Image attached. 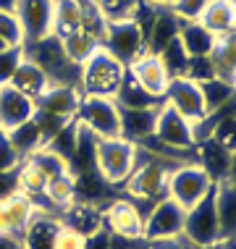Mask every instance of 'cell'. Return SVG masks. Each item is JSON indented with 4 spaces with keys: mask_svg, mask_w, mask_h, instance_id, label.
I'll return each instance as SVG.
<instances>
[{
    "mask_svg": "<svg viewBox=\"0 0 236 249\" xmlns=\"http://www.w3.org/2000/svg\"><path fill=\"white\" fill-rule=\"evenodd\" d=\"M76 144H79V124H76V118L69 121V124L63 126V129H58L55 134H53L50 139L45 142L47 150H53V152H58L60 158L69 163L71 160V155L76 152Z\"/></svg>",
    "mask_w": 236,
    "mask_h": 249,
    "instance_id": "e575fe53",
    "label": "cell"
},
{
    "mask_svg": "<svg viewBox=\"0 0 236 249\" xmlns=\"http://www.w3.org/2000/svg\"><path fill=\"white\" fill-rule=\"evenodd\" d=\"M200 24L205 26V29H210L215 37H223L228 32H234L236 8L228 0H210L207 8L202 11V16H200Z\"/></svg>",
    "mask_w": 236,
    "mask_h": 249,
    "instance_id": "4316f807",
    "label": "cell"
},
{
    "mask_svg": "<svg viewBox=\"0 0 236 249\" xmlns=\"http://www.w3.org/2000/svg\"><path fill=\"white\" fill-rule=\"evenodd\" d=\"M37 113V103L29 100L26 95H21L18 89H13L11 84L0 87V129L11 131L16 126L32 121Z\"/></svg>",
    "mask_w": 236,
    "mask_h": 249,
    "instance_id": "5bb4252c",
    "label": "cell"
},
{
    "mask_svg": "<svg viewBox=\"0 0 236 249\" xmlns=\"http://www.w3.org/2000/svg\"><path fill=\"white\" fill-rule=\"evenodd\" d=\"M210 60H213V69L218 79L236 82V32H228V35L215 39Z\"/></svg>",
    "mask_w": 236,
    "mask_h": 249,
    "instance_id": "83f0119b",
    "label": "cell"
},
{
    "mask_svg": "<svg viewBox=\"0 0 236 249\" xmlns=\"http://www.w3.org/2000/svg\"><path fill=\"white\" fill-rule=\"evenodd\" d=\"M155 137L160 142L176 147V150H192L194 147V131L192 121H186L179 110H173L171 105H160L158 110V124H155Z\"/></svg>",
    "mask_w": 236,
    "mask_h": 249,
    "instance_id": "4fadbf2b",
    "label": "cell"
},
{
    "mask_svg": "<svg viewBox=\"0 0 236 249\" xmlns=\"http://www.w3.org/2000/svg\"><path fill=\"white\" fill-rule=\"evenodd\" d=\"M163 100H165V105H171L173 110H179L181 116H184L186 121H192V124L207 116L200 84L197 82H189L186 76L171 79V84H168Z\"/></svg>",
    "mask_w": 236,
    "mask_h": 249,
    "instance_id": "30bf717a",
    "label": "cell"
},
{
    "mask_svg": "<svg viewBox=\"0 0 236 249\" xmlns=\"http://www.w3.org/2000/svg\"><path fill=\"white\" fill-rule=\"evenodd\" d=\"M150 249H200V247L189 244L184 236H179V239H168V241H152Z\"/></svg>",
    "mask_w": 236,
    "mask_h": 249,
    "instance_id": "c3c4849f",
    "label": "cell"
},
{
    "mask_svg": "<svg viewBox=\"0 0 236 249\" xmlns=\"http://www.w3.org/2000/svg\"><path fill=\"white\" fill-rule=\"evenodd\" d=\"M142 158V150L137 142H129L124 137L113 139H97L94 144V171L103 176L108 184H124L134 173Z\"/></svg>",
    "mask_w": 236,
    "mask_h": 249,
    "instance_id": "3957f363",
    "label": "cell"
},
{
    "mask_svg": "<svg viewBox=\"0 0 236 249\" xmlns=\"http://www.w3.org/2000/svg\"><path fill=\"white\" fill-rule=\"evenodd\" d=\"M0 39H3L8 48L26 45L24 26H21V21H18V13H13V11H0Z\"/></svg>",
    "mask_w": 236,
    "mask_h": 249,
    "instance_id": "f35d334b",
    "label": "cell"
},
{
    "mask_svg": "<svg viewBox=\"0 0 236 249\" xmlns=\"http://www.w3.org/2000/svg\"><path fill=\"white\" fill-rule=\"evenodd\" d=\"M24 160L35 163L47 178H55V176H60V173H69V163H66V160L60 158L58 152L47 150V147H39L37 152H32L29 158H24Z\"/></svg>",
    "mask_w": 236,
    "mask_h": 249,
    "instance_id": "8d00e7d4",
    "label": "cell"
},
{
    "mask_svg": "<svg viewBox=\"0 0 236 249\" xmlns=\"http://www.w3.org/2000/svg\"><path fill=\"white\" fill-rule=\"evenodd\" d=\"M215 210L220 223V241H236V184H215Z\"/></svg>",
    "mask_w": 236,
    "mask_h": 249,
    "instance_id": "cb8c5ba5",
    "label": "cell"
},
{
    "mask_svg": "<svg viewBox=\"0 0 236 249\" xmlns=\"http://www.w3.org/2000/svg\"><path fill=\"white\" fill-rule=\"evenodd\" d=\"M186 210L171 197H160L152 202V207L145 213V239L150 241H168L179 239L184 233Z\"/></svg>",
    "mask_w": 236,
    "mask_h": 249,
    "instance_id": "ba28073f",
    "label": "cell"
},
{
    "mask_svg": "<svg viewBox=\"0 0 236 249\" xmlns=\"http://www.w3.org/2000/svg\"><path fill=\"white\" fill-rule=\"evenodd\" d=\"M18 21L24 26L26 42H35L53 35V16H55V0H18Z\"/></svg>",
    "mask_w": 236,
    "mask_h": 249,
    "instance_id": "7c38bea8",
    "label": "cell"
},
{
    "mask_svg": "<svg viewBox=\"0 0 236 249\" xmlns=\"http://www.w3.org/2000/svg\"><path fill=\"white\" fill-rule=\"evenodd\" d=\"M11 87L37 103V100L47 92V87H50V79L45 76V71L39 69L37 63H32V60H26V58H24V63L16 69V73H13Z\"/></svg>",
    "mask_w": 236,
    "mask_h": 249,
    "instance_id": "d4e9b609",
    "label": "cell"
},
{
    "mask_svg": "<svg viewBox=\"0 0 236 249\" xmlns=\"http://www.w3.org/2000/svg\"><path fill=\"white\" fill-rule=\"evenodd\" d=\"M129 73L145 87L147 92H150V95L165 97V89H168V84H171V76H168V71L163 69V63H160L158 55L145 53L139 60H134V63L129 66Z\"/></svg>",
    "mask_w": 236,
    "mask_h": 249,
    "instance_id": "ffe728a7",
    "label": "cell"
},
{
    "mask_svg": "<svg viewBox=\"0 0 236 249\" xmlns=\"http://www.w3.org/2000/svg\"><path fill=\"white\" fill-rule=\"evenodd\" d=\"M0 249H21V244H18V239L0 236Z\"/></svg>",
    "mask_w": 236,
    "mask_h": 249,
    "instance_id": "681fc988",
    "label": "cell"
},
{
    "mask_svg": "<svg viewBox=\"0 0 236 249\" xmlns=\"http://www.w3.org/2000/svg\"><path fill=\"white\" fill-rule=\"evenodd\" d=\"M92 3L105 16V21H124V18H134L139 0H92Z\"/></svg>",
    "mask_w": 236,
    "mask_h": 249,
    "instance_id": "74e56055",
    "label": "cell"
},
{
    "mask_svg": "<svg viewBox=\"0 0 236 249\" xmlns=\"http://www.w3.org/2000/svg\"><path fill=\"white\" fill-rule=\"evenodd\" d=\"M213 249H234V244H231V241H220V244L213 247Z\"/></svg>",
    "mask_w": 236,
    "mask_h": 249,
    "instance_id": "db71d44e",
    "label": "cell"
},
{
    "mask_svg": "<svg viewBox=\"0 0 236 249\" xmlns=\"http://www.w3.org/2000/svg\"><path fill=\"white\" fill-rule=\"evenodd\" d=\"M47 207H69L73 199H76V178L73 173H60V176L47 181V192H45Z\"/></svg>",
    "mask_w": 236,
    "mask_h": 249,
    "instance_id": "d6a6232c",
    "label": "cell"
},
{
    "mask_svg": "<svg viewBox=\"0 0 236 249\" xmlns=\"http://www.w3.org/2000/svg\"><path fill=\"white\" fill-rule=\"evenodd\" d=\"M47 181H50V178H47L35 163H29V160H21V165L16 168V192L24 194L26 199L35 202V207L50 213V210H47V199H45Z\"/></svg>",
    "mask_w": 236,
    "mask_h": 249,
    "instance_id": "603a6c76",
    "label": "cell"
},
{
    "mask_svg": "<svg viewBox=\"0 0 236 249\" xmlns=\"http://www.w3.org/2000/svg\"><path fill=\"white\" fill-rule=\"evenodd\" d=\"M181 24H184V18H179L171 8H158L155 21L150 26V32H147V53H150V55H158V53L163 48H168L173 39H179Z\"/></svg>",
    "mask_w": 236,
    "mask_h": 249,
    "instance_id": "7402d4cb",
    "label": "cell"
},
{
    "mask_svg": "<svg viewBox=\"0 0 236 249\" xmlns=\"http://www.w3.org/2000/svg\"><path fill=\"white\" fill-rule=\"evenodd\" d=\"M145 3L155 5V8H171V3H173V0H145Z\"/></svg>",
    "mask_w": 236,
    "mask_h": 249,
    "instance_id": "816d5d0a",
    "label": "cell"
},
{
    "mask_svg": "<svg viewBox=\"0 0 236 249\" xmlns=\"http://www.w3.org/2000/svg\"><path fill=\"white\" fill-rule=\"evenodd\" d=\"M5 48H8V45H5V42H3V39H0V50H5Z\"/></svg>",
    "mask_w": 236,
    "mask_h": 249,
    "instance_id": "11a10c76",
    "label": "cell"
},
{
    "mask_svg": "<svg viewBox=\"0 0 236 249\" xmlns=\"http://www.w3.org/2000/svg\"><path fill=\"white\" fill-rule=\"evenodd\" d=\"M110 249H150V241L145 236H118V233H110Z\"/></svg>",
    "mask_w": 236,
    "mask_h": 249,
    "instance_id": "ee69618b",
    "label": "cell"
},
{
    "mask_svg": "<svg viewBox=\"0 0 236 249\" xmlns=\"http://www.w3.org/2000/svg\"><path fill=\"white\" fill-rule=\"evenodd\" d=\"M179 39H181L189 58H200V55H210L218 37L210 29H205L200 21H184L181 24V32H179Z\"/></svg>",
    "mask_w": 236,
    "mask_h": 249,
    "instance_id": "484cf974",
    "label": "cell"
},
{
    "mask_svg": "<svg viewBox=\"0 0 236 249\" xmlns=\"http://www.w3.org/2000/svg\"><path fill=\"white\" fill-rule=\"evenodd\" d=\"M158 107H121V137L129 142H142L150 134H155L158 124Z\"/></svg>",
    "mask_w": 236,
    "mask_h": 249,
    "instance_id": "44dd1931",
    "label": "cell"
},
{
    "mask_svg": "<svg viewBox=\"0 0 236 249\" xmlns=\"http://www.w3.org/2000/svg\"><path fill=\"white\" fill-rule=\"evenodd\" d=\"M76 29H82V0H55L53 35L63 39Z\"/></svg>",
    "mask_w": 236,
    "mask_h": 249,
    "instance_id": "f546056e",
    "label": "cell"
},
{
    "mask_svg": "<svg viewBox=\"0 0 236 249\" xmlns=\"http://www.w3.org/2000/svg\"><path fill=\"white\" fill-rule=\"evenodd\" d=\"M181 236L200 249H213L220 244V223H218V210H215V186L194 207L186 210L184 233Z\"/></svg>",
    "mask_w": 236,
    "mask_h": 249,
    "instance_id": "5b68a950",
    "label": "cell"
},
{
    "mask_svg": "<svg viewBox=\"0 0 236 249\" xmlns=\"http://www.w3.org/2000/svg\"><path fill=\"white\" fill-rule=\"evenodd\" d=\"M228 181H234V184H236V150L231 152V173H228Z\"/></svg>",
    "mask_w": 236,
    "mask_h": 249,
    "instance_id": "f5cc1de1",
    "label": "cell"
},
{
    "mask_svg": "<svg viewBox=\"0 0 236 249\" xmlns=\"http://www.w3.org/2000/svg\"><path fill=\"white\" fill-rule=\"evenodd\" d=\"M82 103V89L79 87H66V84H50L47 92L37 100V110L55 116L63 121H73Z\"/></svg>",
    "mask_w": 236,
    "mask_h": 249,
    "instance_id": "9a60e30c",
    "label": "cell"
},
{
    "mask_svg": "<svg viewBox=\"0 0 236 249\" xmlns=\"http://www.w3.org/2000/svg\"><path fill=\"white\" fill-rule=\"evenodd\" d=\"M213 186L215 184L210 181V176H207L197 163H186V165H176L171 171L165 192H168V197L176 199L184 210H189V207L197 205Z\"/></svg>",
    "mask_w": 236,
    "mask_h": 249,
    "instance_id": "9c48e42d",
    "label": "cell"
},
{
    "mask_svg": "<svg viewBox=\"0 0 236 249\" xmlns=\"http://www.w3.org/2000/svg\"><path fill=\"white\" fill-rule=\"evenodd\" d=\"M173 165L176 163H168V160H160V158L137 163L134 173L124 181L126 192L139 202H158L168 186V176H171Z\"/></svg>",
    "mask_w": 236,
    "mask_h": 249,
    "instance_id": "52a82bcc",
    "label": "cell"
},
{
    "mask_svg": "<svg viewBox=\"0 0 236 249\" xmlns=\"http://www.w3.org/2000/svg\"><path fill=\"white\" fill-rule=\"evenodd\" d=\"M116 60L129 69L134 60H139L147 53V42L142 35L139 24L134 18H124V21H108L105 24V35H103V45Z\"/></svg>",
    "mask_w": 236,
    "mask_h": 249,
    "instance_id": "8992f818",
    "label": "cell"
},
{
    "mask_svg": "<svg viewBox=\"0 0 236 249\" xmlns=\"http://www.w3.org/2000/svg\"><path fill=\"white\" fill-rule=\"evenodd\" d=\"M113 100H116V105H118V107H158V105H163V103H165L163 97L150 95V92H147L145 87H142L129 71H126L124 84H121L118 95L113 97Z\"/></svg>",
    "mask_w": 236,
    "mask_h": 249,
    "instance_id": "f1b7e54d",
    "label": "cell"
},
{
    "mask_svg": "<svg viewBox=\"0 0 236 249\" xmlns=\"http://www.w3.org/2000/svg\"><path fill=\"white\" fill-rule=\"evenodd\" d=\"M76 124L97 139L121 137V107L116 105L113 97L82 95V103H79L76 110Z\"/></svg>",
    "mask_w": 236,
    "mask_h": 249,
    "instance_id": "277c9868",
    "label": "cell"
},
{
    "mask_svg": "<svg viewBox=\"0 0 236 249\" xmlns=\"http://www.w3.org/2000/svg\"><path fill=\"white\" fill-rule=\"evenodd\" d=\"M60 228L63 226H60L58 215L37 210L35 218L26 223L21 236H18V244H21V249H55V239Z\"/></svg>",
    "mask_w": 236,
    "mask_h": 249,
    "instance_id": "2e32d148",
    "label": "cell"
},
{
    "mask_svg": "<svg viewBox=\"0 0 236 249\" xmlns=\"http://www.w3.org/2000/svg\"><path fill=\"white\" fill-rule=\"evenodd\" d=\"M231 244H234V249H236V241H231Z\"/></svg>",
    "mask_w": 236,
    "mask_h": 249,
    "instance_id": "6f0895ef",
    "label": "cell"
},
{
    "mask_svg": "<svg viewBox=\"0 0 236 249\" xmlns=\"http://www.w3.org/2000/svg\"><path fill=\"white\" fill-rule=\"evenodd\" d=\"M84 249H110V231L108 228H100L92 236L84 239Z\"/></svg>",
    "mask_w": 236,
    "mask_h": 249,
    "instance_id": "bcb514c9",
    "label": "cell"
},
{
    "mask_svg": "<svg viewBox=\"0 0 236 249\" xmlns=\"http://www.w3.org/2000/svg\"><path fill=\"white\" fill-rule=\"evenodd\" d=\"M126 66L116 60L105 48H97L90 58L82 63V79L79 89L82 95H97V97H116L121 84L126 79Z\"/></svg>",
    "mask_w": 236,
    "mask_h": 249,
    "instance_id": "7a4b0ae2",
    "label": "cell"
},
{
    "mask_svg": "<svg viewBox=\"0 0 236 249\" xmlns=\"http://www.w3.org/2000/svg\"><path fill=\"white\" fill-rule=\"evenodd\" d=\"M184 76L189 79V82H207V79L215 76V69H213V60L210 55H200V58H189V66L184 71Z\"/></svg>",
    "mask_w": 236,
    "mask_h": 249,
    "instance_id": "60d3db41",
    "label": "cell"
},
{
    "mask_svg": "<svg viewBox=\"0 0 236 249\" xmlns=\"http://www.w3.org/2000/svg\"><path fill=\"white\" fill-rule=\"evenodd\" d=\"M160 63H163V69L168 71V76L176 79V76H184L186 66H189V55L184 50V45H181V39H173L168 48H163L158 53Z\"/></svg>",
    "mask_w": 236,
    "mask_h": 249,
    "instance_id": "d590c367",
    "label": "cell"
},
{
    "mask_svg": "<svg viewBox=\"0 0 236 249\" xmlns=\"http://www.w3.org/2000/svg\"><path fill=\"white\" fill-rule=\"evenodd\" d=\"M35 213H37L35 202L26 199L18 192L11 194L8 199H0V236L18 239L26 223L35 218Z\"/></svg>",
    "mask_w": 236,
    "mask_h": 249,
    "instance_id": "e0dca14e",
    "label": "cell"
},
{
    "mask_svg": "<svg viewBox=\"0 0 236 249\" xmlns=\"http://www.w3.org/2000/svg\"><path fill=\"white\" fill-rule=\"evenodd\" d=\"M24 55L26 60L37 63L45 71V76L50 79V84H66V87H79L82 79V63L69 58L60 37L47 35L42 39L24 45Z\"/></svg>",
    "mask_w": 236,
    "mask_h": 249,
    "instance_id": "6da1fadb",
    "label": "cell"
},
{
    "mask_svg": "<svg viewBox=\"0 0 236 249\" xmlns=\"http://www.w3.org/2000/svg\"><path fill=\"white\" fill-rule=\"evenodd\" d=\"M202 89V100H205V110L207 113H215L220 110L223 105H228L231 100L236 97V82H228V79H207V82L200 84Z\"/></svg>",
    "mask_w": 236,
    "mask_h": 249,
    "instance_id": "4dcf8cb0",
    "label": "cell"
},
{
    "mask_svg": "<svg viewBox=\"0 0 236 249\" xmlns=\"http://www.w3.org/2000/svg\"><path fill=\"white\" fill-rule=\"evenodd\" d=\"M18 165H21V155L11 144L8 131L0 129V171H16Z\"/></svg>",
    "mask_w": 236,
    "mask_h": 249,
    "instance_id": "7bdbcfd3",
    "label": "cell"
},
{
    "mask_svg": "<svg viewBox=\"0 0 236 249\" xmlns=\"http://www.w3.org/2000/svg\"><path fill=\"white\" fill-rule=\"evenodd\" d=\"M207 3H210V0H173L171 11L176 13L179 18H184V21H200V16H202V11L207 8Z\"/></svg>",
    "mask_w": 236,
    "mask_h": 249,
    "instance_id": "b9f144b4",
    "label": "cell"
},
{
    "mask_svg": "<svg viewBox=\"0 0 236 249\" xmlns=\"http://www.w3.org/2000/svg\"><path fill=\"white\" fill-rule=\"evenodd\" d=\"M24 45H16V48H5L0 50V87L3 84H11L13 73L16 69L24 63Z\"/></svg>",
    "mask_w": 236,
    "mask_h": 249,
    "instance_id": "ab89813d",
    "label": "cell"
},
{
    "mask_svg": "<svg viewBox=\"0 0 236 249\" xmlns=\"http://www.w3.org/2000/svg\"><path fill=\"white\" fill-rule=\"evenodd\" d=\"M197 147V165L210 176L213 184H223L228 181V173H231V150L220 147L215 139H202Z\"/></svg>",
    "mask_w": 236,
    "mask_h": 249,
    "instance_id": "d6986e66",
    "label": "cell"
},
{
    "mask_svg": "<svg viewBox=\"0 0 236 249\" xmlns=\"http://www.w3.org/2000/svg\"><path fill=\"white\" fill-rule=\"evenodd\" d=\"M60 226L63 228H71V231L82 233V236H92L94 231L105 228L103 223V207L100 205H92V202H82V199H73L69 207H63L60 213Z\"/></svg>",
    "mask_w": 236,
    "mask_h": 249,
    "instance_id": "ac0fdd59",
    "label": "cell"
},
{
    "mask_svg": "<svg viewBox=\"0 0 236 249\" xmlns=\"http://www.w3.org/2000/svg\"><path fill=\"white\" fill-rule=\"evenodd\" d=\"M60 42H63L69 58L76 60V63H84V60L100 48V37L94 35V32H90V29H76V32H71L69 37H63Z\"/></svg>",
    "mask_w": 236,
    "mask_h": 249,
    "instance_id": "836d02e7",
    "label": "cell"
},
{
    "mask_svg": "<svg viewBox=\"0 0 236 249\" xmlns=\"http://www.w3.org/2000/svg\"><path fill=\"white\" fill-rule=\"evenodd\" d=\"M18 8V0H0V11H13L16 13Z\"/></svg>",
    "mask_w": 236,
    "mask_h": 249,
    "instance_id": "f907efd6",
    "label": "cell"
},
{
    "mask_svg": "<svg viewBox=\"0 0 236 249\" xmlns=\"http://www.w3.org/2000/svg\"><path fill=\"white\" fill-rule=\"evenodd\" d=\"M103 223L110 233L118 236H145V215L139 205L129 199H110L103 207Z\"/></svg>",
    "mask_w": 236,
    "mask_h": 249,
    "instance_id": "8fae6325",
    "label": "cell"
},
{
    "mask_svg": "<svg viewBox=\"0 0 236 249\" xmlns=\"http://www.w3.org/2000/svg\"><path fill=\"white\" fill-rule=\"evenodd\" d=\"M16 194V171H0V199Z\"/></svg>",
    "mask_w": 236,
    "mask_h": 249,
    "instance_id": "7dc6e473",
    "label": "cell"
},
{
    "mask_svg": "<svg viewBox=\"0 0 236 249\" xmlns=\"http://www.w3.org/2000/svg\"><path fill=\"white\" fill-rule=\"evenodd\" d=\"M55 249H84V236L71 231V228H60L55 239Z\"/></svg>",
    "mask_w": 236,
    "mask_h": 249,
    "instance_id": "f6af8a7d",
    "label": "cell"
},
{
    "mask_svg": "<svg viewBox=\"0 0 236 249\" xmlns=\"http://www.w3.org/2000/svg\"><path fill=\"white\" fill-rule=\"evenodd\" d=\"M228 3H231V5H234V8H236V0H228Z\"/></svg>",
    "mask_w": 236,
    "mask_h": 249,
    "instance_id": "9f6ffc18",
    "label": "cell"
},
{
    "mask_svg": "<svg viewBox=\"0 0 236 249\" xmlns=\"http://www.w3.org/2000/svg\"><path fill=\"white\" fill-rule=\"evenodd\" d=\"M8 139H11V144L16 147V152L21 155V160L29 158L32 152H37L39 147H45L42 129L37 126L35 118L26 121V124H21V126H16V129H11L8 131Z\"/></svg>",
    "mask_w": 236,
    "mask_h": 249,
    "instance_id": "1f68e13d",
    "label": "cell"
}]
</instances>
